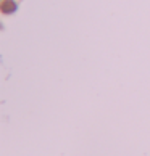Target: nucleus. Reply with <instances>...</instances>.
Wrapping results in <instances>:
<instances>
[{
	"instance_id": "1",
	"label": "nucleus",
	"mask_w": 150,
	"mask_h": 156,
	"mask_svg": "<svg viewBox=\"0 0 150 156\" xmlns=\"http://www.w3.org/2000/svg\"><path fill=\"white\" fill-rule=\"evenodd\" d=\"M16 5L13 3V0H5L3 5H2V11L3 13H10V11H15Z\"/></svg>"
}]
</instances>
